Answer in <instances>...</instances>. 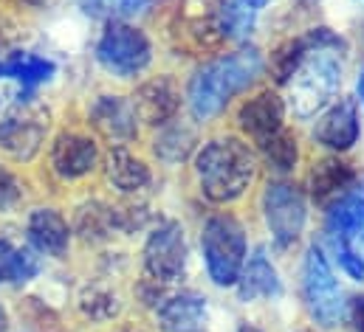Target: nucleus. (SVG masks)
<instances>
[{
  "mask_svg": "<svg viewBox=\"0 0 364 332\" xmlns=\"http://www.w3.org/2000/svg\"><path fill=\"white\" fill-rule=\"evenodd\" d=\"M282 121H285V104L274 90H260L257 96L246 99L243 107L237 110V124L249 138H255V144L279 133Z\"/></svg>",
  "mask_w": 364,
  "mask_h": 332,
  "instance_id": "aec40b11",
  "label": "nucleus"
},
{
  "mask_svg": "<svg viewBox=\"0 0 364 332\" xmlns=\"http://www.w3.org/2000/svg\"><path fill=\"white\" fill-rule=\"evenodd\" d=\"M311 51V45H308V40L305 37H296V40H288V43H282L277 51L272 54V74L277 84H285L291 77H294V71L299 68V62L305 60V54Z\"/></svg>",
  "mask_w": 364,
  "mask_h": 332,
  "instance_id": "c85d7f7f",
  "label": "nucleus"
},
{
  "mask_svg": "<svg viewBox=\"0 0 364 332\" xmlns=\"http://www.w3.org/2000/svg\"><path fill=\"white\" fill-rule=\"evenodd\" d=\"M237 332H260V330H257V327H249V324H243V327H240Z\"/></svg>",
  "mask_w": 364,
  "mask_h": 332,
  "instance_id": "f704fd0d",
  "label": "nucleus"
},
{
  "mask_svg": "<svg viewBox=\"0 0 364 332\" xmlns=\"http://www.w3.org/2000/svg\"><path fill=\"white\" fill-rule=\"evenodd\" d=\"M348 332H364V296H353L348 304H345V319Z\"/></svg>",
  "mask_w": 364,
  "mask_h": 332,
  "instance_id": "7c9ffc66",
  "label": "nucleus"
},
{
  "mask_svg": "<svg viewBox=\"0 0 364 332\" xmlns=\"http://www.w3.org/2000/svg\"><path fill=\"white\" fill-rule=\"evenodd\" d=\"M263 74V54L257 48H240L218 57L195 71L189 79V113L195 121H212L237 93Z\"/></svg>",
  "mask_w": 364,
  "mask_h": 332,
  "instance_id": "f257e3e1",
  "label": "nucleus"
},
{
  "mask_svg": "<svg viewBox=\"0 0 364 332\" xmlns=\"http://www.w3.org/2000/svg\"><path fill=\"white\" fill-rule=\"evenodd\" d=\"M206 273L218 287H235L246 262V228L232 214H215L200 228Z\"/></svg>",
  "mask_w": 364,
  "mask_h": 332,
  "instance_id": "423d86ee",
  "label": "nucleus"
},
{
  "mask_svg": "<svg viewBox=\"0 0 364 332\" xmlns=\"http://www.w3.org/2000/svg\"><path fill=\"white\" fill-rule=\"evenodd\" d=\"M93 60L113 79H136L153 62V43L130 20H113L102 26L93 43Z\"/></svg>",
  "mask_w": 364,
  "mask_h": 332,
  "instance_id": "20e7f679",
  "label": "nucleus"
},
{
  "mask_svg": "<svg viewBox=\"0 0 364 332\" xmlns=\"http://www.w3.org/2000/svg\"><path fill=\"white\" fill-rule=\"evenodd\" d=\"M80 11L91 20L113 23V20H133L150 9L153 0H77Z\"/></svg>",
  "mask_w": 364,
  "mask_h": 332,
  "instance_id": "a878e982",
  "label": "nucleus"
},
{
  "mask_svg": "<svg viewBox=\"0 0 364 332\" xmlns=\"http://www.w3.org/2000/svg\"><path fill=\"white\" fill-rule=\"evenodd\" d=\"M288 107L296 118H311L322 113L342 84V62L333 48H311L294 77L288 79Z\"/></svg>",
  "mask_w": 364,
  "mask_h": 332,
  "instance_id": "7ed1b4c3",
  "label": "nucleus"
},
{
  "mask_svg": "<svg viewBox=\"0 0 364 332\" xmlns=\"http://www.w3.org/2000/svg\"><path fill=\"white\" fill-rule=\"evenodd\" d=\"M356 93H359V101L364 104V68L359 71V82H356Z\"/></svg>",
  "mask_w": 364,
  "mask_h": 332,
  "instance_id": "473e14b6",
  "label": "nucleus"
},
{
  "mask_svg": "<svg viewBox=\"0 0 364 332\" xmlns=\"http://www.w3.org/2000/svg\"><path fill=\"white\" fill-rule=\"evenodd\" d=\"M102 166V147L91 130L60 127L46 150V169L60 186H74L88 180Z\"/></svg>",
  "mask_w": 364,
  "mask_h": 332,
  "instance_id": "0eeeda50",
  "label": "nucleus"
},
{
  "mask_svg": "<svg viewBox=\"0 0 364 332\" xmlns=\"http://www.w3.org/2000/svg\"><path fill=\"white\" fill-rule=\"evenodd\" d=\"M23 3H28V6H43L46 0H23Z\"/></svg>",
  "mask_w": 364,
  "mask_h": 332,
  "instance_id": "c9c22d12",
  "label": "nucleus"
},
{
  "mask_svg": "<svg viewBox=\"0 0 364 332\" xmlns=\"http://www.w3.org/2000/svg\"><path fill=\"white\" fill-rule=\"evenodd\" d=\"M195 144H198L195 130H192L189 124L173 118L170 124L159 127V133H156V138H153V153H156V158L164 161V164H181V161H186V158L192 155Z\"/></svg>",
  "mask_w": 364,
  "mask_h": 332,
  "instance_id": "393cba45",
  "label": "nucleus"
},
{
  "mask_svg": "<svg viewBox=\"0 0 364 332\" xmlns=\"http://www.w3.org/2000/svg\"><path fill=\"white\" fill-rule=\"evenodd\" d=\"M263 217L277 248L294 245L308 223V203L302 189L288 180H272L263 192Z\"/></svg>",
  "mask_w": 364,
  "mask_h": 332,
  "instance_id": "9b49d317",
  "label": "nucleus"
},
{
  "mask_svg": "<svg viewBox=\"0 0 364 332\" xmlns=\"http://www.w3.org/2000/svg\"><path fill=\"white\" fill-rule=\"evenodd\" d=\"M26 200V186L20 175L0 158V214H11L23 206Z\"/></svg>",
  "mask_w": 364,
  "mask_h": 332,
  "instance_id": "c756f323",
  "label": "nucleus"
},
{
  "mask_svg": "<svg viewBox=\"0 0 364 332\" xmlns=\"http://www.w3.org/2000/svg\"><path fill=\"white\" fill-rule=\"evenodd\" d=\"M359 107L353 99H336L333 104L325 107L314 127L316 144L333 150V153H348L359 141Z\"/></svg>",
  "mask_w": 364,
  "mask_h": 332,
  "instance_id": "a211bd4d",
  "label": "nucleus"
},
{
  "mask_svg": "<svg viewBox=\"0 0 364 332\" xmlns=\"http://www.w3.org/2000/svg\"><path fill=\"white\" fill-rule=\"evenodd\" d=\"M85 124L107 147H130L141 127L133 99L122 93H96L85 107Z\"/></svg>",
  "mask_w": 364,
  "mask_h": 332,
  "instance_id": "1a4fd4ad",
  "label": "nucleus"
},
{
  "mask_svg": "<svg viewBox=\"0 0 364 332\" xmlns=\"http://www.w3.org/2000/svg\"><path fill=\"white\" fill-rule=\"evenodd\" d=\"M57 77V62L31 51H11L0 57V82L17 84V101L37 99V90Z\"/></svg>",
  "mask_w": 364,
  "mask_h": 332,
  "instance_id": "dca6fc26",
  "label": "nucleus"
},
{
  "mask_svg": "<svg viewBox=\"0 0 364 332\" xmlns=\"http://www.w3.org/2000/svg\"><path fill=\"white\" fill-rule=\"evenodd\" d=\"M257 14L260 11H255V9H249L246 3H240V0H226L223 6H220V34L226 37V40H246L249 34H252V28H255V20H257Z\"/></svg>",
  "mask_w": 364,
  "mask_h": 332,
  "instance_id": "cd10ccee",
  "label": "nucleus"
},
{
  "mask_svg": "<svg viewBox=\"0 0 364 332\" xmlns=\"http://www.w3.org/2000/svg\"><path fill=\"white\" fill-rule=\"evenodd\" d=\"M48 130H51V113L46 104H40L37 99L31 101L14 99L0 113V158L17 166L31 164L48 141Z\"/></svg>",
  "mask_w": 364,
  "mask_h": 332,
  "instance_id": "39448f33",
  "label": "nucleus"
},
{
  "mask_svg": "<svg viewBox=\"0 0 364 332\" xmlns=\"http://www.w3.org/2000/svg\"><path fill=\"white\" fill-rule=\"evenodd\" d=\"M23 243L43 259H65L74 243L71 220L57 206H34L23 220Z\"/></svg>",
  "mask_w": 364,
  "mask_h": 332,
  "instance_id": "f8f14e48",
  "label": "nucleus"
},
{
  "mask_svg": "<svg viewBox=\"0 0 364 332\" xmlns=\"http://www.w3.org/2000/svg\"><path fill=\"white\" fill-rule=\"evenodd\" d=\"M257 147H260L263 161L272 166L274 172H279V175L291 172V169L296 166V161H299V147H296V138H294V133H288L285 127H282L279 133H274L272 138L260 141Z\"/></svg>",
  "mask_w": 364,
  "mask_h": 332,
  "instance_id": "bb28decb",
  "label": "nucleus"
},
{
  "mask_svg": "<svg viewBox=\"0 0 364 332\" xmlns=\"http://www.w3.org/2000/svg\"><path fill=\"white\" fill-rule=\"evenodd\" d=\"M43 273V256L23 240L0 231V287H23Z\"/></svg>",
  "mask_w": 364,
  "mask_h": 332,
  "instance_id": "412c9836",
  "label": "nucleus"
},
{
  "mask_svg": "<svg viewBox=\"0 0 364 332\" xmlns=\"http://www.w3.org/2000/svg\"><path fill=\"white\" fill-rule=\"evenodd\" d=\"M130 99L139 113V121L150 127L170 124L181 110V90L170 77H156V79L141 82Z\"/></svg>",
  "mask_w": 364,
  "mask_h": 332,
  "instance_id": "f3484780",
  "label": "nucleus"
},
{
  "mask_svg": "<svg viewBox=\"0 0 364 332\" xmlns=\"http://www.w3.org/2000/svg\"><path fill=\"white\" fill-rule=\"evenodd\" d=\"M77 310L91 324H107L122 313L119 293L105 282H88L77 293Z\"/></svg>",
  "mask_w": 364,
  "mask_h": 332,
  "instance_id": "b1692460",
  "label": "nucleus"
},
{
  "mask_svg": "<svg viewBox=\"0 0 364 332\" xmlns=\"http://www.w3.org/2000/svg\"><path fill=\"white\" fill-rule=\"evenodd\" d=\"M359 180L356 169L339 158H325L314 166L311 172V194L316 203L331 206L336 197H342L353 183Z\"/></svg>",
  "mask_w": 364,
  "mask_h": 332,
  "instance_id": "5701e85b",
  "label": "nucleus"
},
{
  "mask_svg": "<svg viewBox=\"0 0 364 332\" xmlns=\"http://www.w3.org/2000/svg\"><path fill=\"white\" fill-rule=\"evenodd\" d=\"M99 172L105 175V183L122 197H136L153 183V172L147 161L139 158L130 147H107L102 153Z\"/></svg>",
  "mask_w": 364,
  "mask_h": 332,
  "instance_id": "2eb2a0df",
  "label": "nucleus"
},
{
  "mask_svg": "<svg viewBox=\"0 0 364 332\" xmlns=\"http://www.w3.org/2000/svg\"><path fill=\"white\" fill-rule=\"evenodd\" d=\"M237 296L240 301H257V299H279L282 296V282L274 270L272 259L266 256V248H257L246 262H243V270H240V279H237Z\"/></svg>",
  "mask_w": 364,
  "mask_h": 332,
  "instance_id": "4be33fe9",
  "label": "nucleus"
},
{
  "mask_svg": "<svg viewBox=\"0 0 364 332\" xmlns=\"http://www.w3.org/2000/svg\"><path fill=\"white\" fill-rule=\"evenodd\" d=\"M113 332H147V330H141V327H116Z\"/></svg>",
  "mask_w": 364,
  "mask_h": 332,
  "instance_id": "72a5a7b5",
  "label": "nucleus"
},
{
  "mask_svg": "<svg viewBox=\"0 0 364 332\" xmlns=\"http://www.w3.org/2000/svg\"><path fill=\"white\" fill-rule=\"evenodd\" d=\"M325 228L331 245L353 250L364 262V177L328 206Z\"/></svg>",
  "mask_w": 364,
  "mask_h": 332,
  "instance_id": "ddd939ff",
  "label": "nucleus"
},
{
  "mask_svg": "<svg viewBox=\"0 0 364 332\" xmlns=\"http://www.w3.org/2000/svg\"><path fill=\"white\" fill-rule=\"evenodd\" d=\"M156 324L164 332H200L206 321V299L198 290L164 293L156 307Z\"/></svg>",
  "mask_w": 364,
  "mask_h": 332,
  "instance_id": "6ab92c4d",
  "label": "nucleus"
},
{
  "mask_svg": "<svg viewBox=\"0 0 364 332\" xmlns=\"http://www.w3.org/2000/svg\"><path fill=\"white\" fill-rule=\"evenodd\" d=\"M257 175V155L235 135L206 141L195 155L200 194L212 203H235Z\"/></svg>",
  "mask_w": 364,
  "mask_h": 332,
  "instance_id": "f03ea898",
  "label": "nucleus"
},
{
  "mask_svg": "<svg viewBox=\"0 0 364 332\" xmlns=\"http://www.w3.org/2000/svg\"><path fill=\"white\" fill-rule=\"evenodd\" d=\"M186 237L183 226L176 220H161L144 240L141 265L144 276L156 284H176L186 270Z\"/></svg>",
  "mask_w": 364,
  "mask_h": 332,
  "instance_id": "9d476101",
  "label": "nucleus"
},
{
  "mask_svg": "<svg viewBox=\"0 0 364 332\" xmlns=\"http://www.w3.org/2000/svg\"><path fill=\"white\" fill-rule=\"evenodd\" d=\"M71 231L74 240H80L82 245H105L124 231V211L116 203L107 200H85L77 206L74 217H71Z\"/></svg>",
  "mask_w": 364,
  "mask_h": 332,
  "instance_id": "4468645a",
  "label": "nucleus"
},
{
  "mask_svg": "<svg viewBox=\"0 0 364 332\" xmlns=\"http://www.w3.org/2000/svg\"><path fill=\"white\" fill-rule=\"evenodd\" d=\"M302 301L314 324L322 330H333L345 319V296L339 287V279L333 276V267L325 256V250L316 243L305 250L302 259Z\"/></svg>",
  "mask_w": 364,
  "mask_h": 332,
  "instance_id": "6e6552de",
  "label": "nucleus"
},
{
  "mask_svg": "<svg viewBox=\"0 0 364 332\" xmlns=\"http://www.w3.org/2000/svg\"><path fill=\"white\" fill-rule=\"evenodd\" d=\"M9 327H11V316H9L6 304L0 301V332H9Z\"/></svg>",
  "mask_w": 364,
  "mask_h": 332,
  "instance_id": "2f4dec72",
  "label": "nucleus"
}]
</instances>
